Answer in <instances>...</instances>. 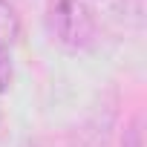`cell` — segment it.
Listing matches in <instances>:
<instances>
[{"instance_id": "7a4b0ae2", "label": "cell", "mask_w": 147, "mask_h": 147, "mask_svg": "<svg viewBox=\"0 0 147 147\" xmlns=\"http://www.w3.org/2000/svg\"><path fill=\"white\" fill-rule=\"evenodd\" d=\"M18 29H20V23H18V15H15L12 3H0V46L12 43L18 38Z\"/></svg>"}, {"instance_id": "6da1fadb", "label": "cell", "mask_w": 147, "mask_h": 147, "mask_svg": "<svg viewBox=\"0 0 147 147\" xmlns=\"http://www.w3.org/2000/svg\"><path fill=\"white\" fill-rule=\"evenodd\" d=\"M49 29L61 46L84 49L92 43L98 32V20L84 0H55L49 9Z\"/></svg>"}, {"instance_id": "3957f363", "label": "cell", "mask_w": 147, "mask_h": 147, "mask_svg": "<svg viewBox=\"0 0 147 147\" xmlns=\"http://www.w3.org/2000/svg\"><path fill=\"white\" fill-rule=\"evenodd\" d=\"M12 84V58L6 52V46H0V95H3Z\"/></svg>"}, {"instance_id": "277c9868", "label": "cell", "mask_w": 147, "mask_h": 147, "mask_svg": "<svg viewBox=\"0 0 147 147\" xmlns=\"http://www.w3.org/2000/svg\"><path fill=\"white\" fill-rule=\"evenodd\" d=\"M0 3H12V0H0Z\"/></svg>"}]
</instances>
